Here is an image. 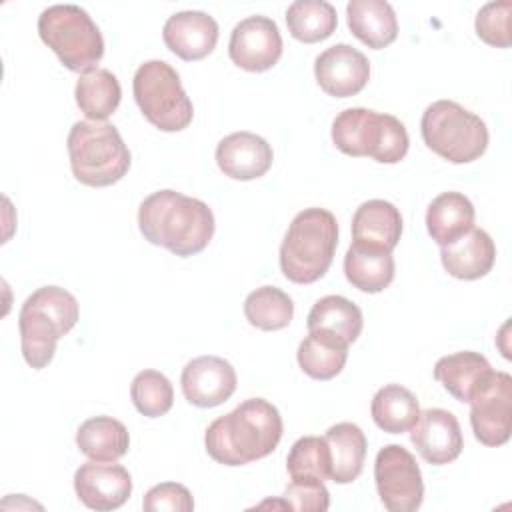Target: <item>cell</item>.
Instances as JSON below:
<instances>
[{"label": "cell", "mask_w": 512, "mask_h": 512, "mask_svg": "<svg viewBox=\"0 0 512 512\" xmlns=\"http://www.w3.org/2000/svg\"><path fill=\"white\" fill-rule=\"evenodd\" d=\"M138 228L150 244L188 258L210 244L216 222L206 202L176 190H158L142 200Z\"/></svg>", "instance_id": "obj_1"}, {"label": "cell", "mask_w": 512, "mask_h": 512, "mask_svg": "<svg viewBox=\"0 0 512 512\" xmlns=\"http://www.w3.org/2000/svg\"><path fill=\"white\" fill-rule=\"evenodd\" d=\"M66 148L72 174L84 186H112L130 170V150L118 128L110 122H74L66 138Z\"/></svg>", "instance_id": "obj_5"}, {"label": "cell", "mask_w": 512, "mask_h": 512, "mask_svg": "<svg viewBox=\"0 0 512 512\" xmlns=\"http://www.w3.org/2000/svg\"><path fill=\"white\" fill-rule=\"evenodd\" d=\"M348 348L350 344L332 334L308 330V336L298 344L296 360L306 376L314 380H332L342 372L348 360Z\"/></svg>", "instance_id": "obj_27"}, {"label": "cell", "mask_w": 512, "mask_h": 512, "mask_svg": "<svg viewBox=\"0 0 512 512\" xmlns=\"http://www.w3.org/2000/svg\"><path fill=\"white\" fill-rule=\"evenodd\" d=\"M132 92L144 118L162 132H180L194 118L192 100L184 92L178 72L164 60L140 64Z\"/></svg>", "instance_id": "obj_9"}, {"label": "cell", "mask_w": 512, "mask_h": 512, "mask_svg": "<svg viewBox=\"0 0 512 512\" xmlns=\"http://www.w3.org/2000/svg\"><path fill=\"white\" fill-rule=\"evenodd\" d=\"M76 446L90 460L116 462L128 452L130 434L120 420L112 416H94L80 424Z\"/></svg>", "instance_id": "obj_26"}, {"label": "cell", "mask_w": 512, "mask_h": 512, "mask_svg": "<svg viewBox=\"0 0 512 512\" xmlns=\"http://www.w3.org/2000/svg\"><path fill=\"white\" fill-rule=\"evenodd\" d=\"M290 482L328 480L330 478V448L326 438L302 436L298 438L286 458Z\"/></svg>", "instance_id": "obj_33"}, {"label": "cell", "mask_w": 512, "mask_h": 512, "mask_svg": "<svg viewBox=\"0 0 512 512\" xmlns=\"http://www.w3.org/2000/svg\"><path fill=\"white\" fill-rule=\"evenodd\" d=\"M318 86L334 98L356 96L370 80L368 58L350 44H334L314 60Z\"/></svg>", "instance_id": "obj_13"}, {"label": "cell", "mask_w": 512, "mask_h": 512, "mask_svg": "<svg viewBox=\"0 0 512 512\" xmlns=\"http://www.w3.org/2000/svg\"><path fill=\"white\" fill-rule=\"evenodd\" d=\"M394 256L388 250L352 242L344 256L346 280L360 292L376 294L388 288L394 280Z\"/></svg>", "instance_id": "obj_23"}, {"label": "cell", "mask_w": 512, "mask_h": 512, "mask_svg": "<svg viewBox=\"0 0 512 512\" xmlns=\"http://www.w3.org/2000/svg\"><path fill=\"white\" fill-rule=\"evenodd\" d=\"M78 300L60 286L34 290L18 312L20 346L26 364L34 370L46 368L56 352V342L78 322Z\"/></svg>", "instance_id": "obj_3"}, {"label": "cell", "mask_w": 512, "mask_h": 512, "mask_svg": "<svg viewBox=\"0 0 512 512\" xmlns=\"http://www.w3.org/2000/svg\"><path fill=\"white\" fill-rule=\"evenodd\" d=\"M130 398L142 416L158 418L172 408L174 388L162 372L142 370L130 384Z\"/></svg>", "instance_id": "obj_34"}, {"label": "cell", "mask_w": 512, "mask_h": 512, "mask_svg": "<svg viewBox=\"0 0 512 512\" xmlns=\"http://www.w3.org/2000/svg\"><path fill=\"white\" fill-rule=\"evenodd\" d=\"M244 316L258 330H282L292 322L294 302L276 286H260L246 296Z\"/></svg>", "instance_id": "obj_32"}, {"label": "cell", "mask_w": 512, "mask_h": 512, "mask_svg": "<svg viewBox=\"0 0 512 512\" xmlns=\"http://www.w3.org/2000/svg\"><path fill=\"white\" fill-rule=\"evenodd\" d=\"M332 142L354 158L370 156L380 164L400 162L410 146L406 126L392 114L346 108L332 122Z\"/></svg>", "instance_id": "obj_6"}, {"label": "cell", "mask_w": 512, "mask_h": 512, "mask_svg": "<svg viewBox=\"0 0 512 512\" xmlns=\"http://www.w3.org/2000/svg\"><path fill=\"white\" fill-rule=\"evenodd\" d=\"M338 246V222L326 208H304L298 212L280 246V270L294 284L320 280Z\"/></svg>", "instance_id": "obj_4"}, {"label": "cell", "mask_w": 512, "mask_h": 512, "mask_svg": "<svg viewBox=\"0 0 512 512\" xmlns=\"http://www.w3.org/2000/svg\"><path fill=\"white\" fill-rule=\"evenodd\" d=\"M372 420L388 434H402L414 426L420 416L418 398L400 384L382 386L372 398Z\"/></svg>", "instance_id": "obj_30"}, {"label": "cell", "mask_w": 512, "mask_h": 512, "mask_svg": "<svg viewBox=\"0 0 512 512\" xmlns=\"http://www.w3.org/2000/svg\"><path fill=\"white\" fill-rule=\"evenodd\" d=\"M492 372L494 370L490 362L480 352L472 350L442 356L434 364V378L444 386L450 396L466 404L488 382Z\"/></svg>", "instance_id": "obj_20"}, {"label": "cell", "mask_w": 512, "mask_h": 512, "mask_svg": "<svg viewBox=\"0 0 512 512\" xmlns=\"http://www.w3.org/2000/svg\"><path fill=\"white\" fill-rule=\"evenodd\" d=\"M420 132L424 144L452 164L474 162L488 148L486 122L454 100H436L426 106Z\"/></svg>", "instance_id": "obj_7"}, {"label": "cell", "mask_w": 512, "mask_h": 512, "mask_svg": "<svg viewBox=\"0 0 512 512\" xmlns=\"http://www.w3.org/2000/svg\"><path fill=\"white\" fill-rule=\"evenodd\" d=\"M402 236L400 210L386 200H366L352 216V242L392 252Z\"/></svg>", "instance_id": "obj_21"}, {"label": "cell", "mask_w": 512, "mask_h": 512, "mask_svg": "<svg viewBox=\"0 0 512 512\" xmlns=\"http://www.w3.org/2000/svg\"><path fill=\"white\" fill-rule=\"evenodd\" d=\"M272 160V146L246 130L224 136L216 146V164L232 180H256L270 170Z\"/></svg>", "instance_id": "obj_18"}, {"label": "cell", "mask_w": 512, "mask_h": 512, "mask_svg": "<svg viewBox=\"0 0 512 512\" xmlns=\"http://www.w3.org/2000/svg\"><path fill=\"white\" fill-rule=\"evenodd\" d=\"M286 26L304 44L322 42L338 26L336 8L326 0H296L286 10Z\"/></svg>", "instance_id": "obj_31"}, {"label": "cell", "mask_w": 512, "mask_h": 512, "mask_svg": "<svg viewBox=\"0 0 512 512\" xmlns=\"http://www.w3.org/2000/svg\"><path fill=\"white\" fill-rule=\"evenodd\" d=\"M410 442L416 446L418 454L434 466L454 462L464 448L458 418L444 408H428L420 412L410 428Z\"/></svg>", "instance_id": "obj_16"}, {"label": "cell", "mask_w": 512, "mask_h": 512, "mask_svg": "<svg viewBox=\"0 0 512 512\" xmlns=\"http://www.w3.org/2000/svg\"><path fill=\"white\" fill-rule=\"evenodd\" d=\"M330 448V480L336 484L354 482L366 458V436L360 426L352 422H338L324 434Z\"/></svg>", "instance_id": "obj_25"}, {"label": "cell", "mask_w": 512, "mask_h": 512, "mask_svg": "<svg viewBox=\"0 0 512 512\" xmlns=\"http://www.w3.org/2000/svg\"><path fill=\"white\" fill-rule=\"evenodd\" d=\"M284 500L290 510L300 512H326L330 506V492L320 480L290 482L284 490Z\"/></svg>", "instance_id": "obj_37"}, {"label": "cell", "mask_w": 512, "mask_h": 512, "mask_svg": "<svg viewBox=\"0 0 512 512\" xmlns=\"http://www.w3.org/2000/svg\"><path fill=\"white\" fill-rule=\"evenodd\" d=\"M440 260L450 276L458 280H478L492 270L496 246L486 230L474 226L462 238L442 246Z\"/></svg>", "instance_id": "obj_19"}, {"label": "cell", "mask_w": 512, "mask_h": 512, "mask_svg": "<svg viewBox=\"0 0 512 512\" xmlns=\"http://www.w3.org/2000/svg\"><path fill=\"white\" fill-rule=\"evenodd\" d=\"M306 326L308 330H320L344 340L346 344H352L362 332L364 318L362 310L352 300L330 294L312 306L306 318Z\"/></svg>", "instance_id": "obj_29"}, {"label": "cell", "mask_w": 512, "mask_h": 512, "mask_svg": "<svg viewBox=\"0 0 512 512\" xmlns=\"http://www.w3.org/2000/svg\"><path fill=\"white\" fill-rule=\"evenodd\" d=\"M230 60L246 72H266L282 56V36L268 16H248L240 20L228 42Z\"/></svg>", "instance_id": "obj_12"}, {"label": "cell", "mask_w": 512, "mask_h": 512, "mask_svg": "<svg viewBox=\"0 0 512 512\" xmlns=\"http://www.w3.org/2000/svg\"><path fill=\"white\" fill-rule=\"evenodd\" d=\"M236 384V370L220 356H198L184 366L180 376L184 398L198 408L220 406L234 394Z\"/></svg>", "instance_id": "obj_15"}, {"label": "cell", "mask_w": 512, "mask_h": 512, "mask_svg": "<svg viewBox=\"0 0 512 512\" xmlns=\"http://www.w3.org/2000/svg\"><path fill=\"white\" fill-rule=\"evenodd\" d=\"M282 432L278 408L264 398H248L208 426L204 444L218 464L244 466L272 454Z\"/></svg>", "instance_id": "obj_2"}, {"label": "cell", "mask_w": 512, "mask_h": 512, "mask_svg": "<svg viewBox=\"0 0 512 512\" xmlns=\"http://www.w3.org/2000/svg\"><path fill=\"white\" fill-rule=\"evenodd\" d=\"M40 40L72 72L96 68L104 56V38L90 14L76 4H54L38 16Z\"/></svg>", "instance_id": "obj_8"}, {"label": "cell", "mask_w": 512, "mask_h": 512, "mask_svg": "<svg viewBox=\"0 0 512 512\" xmlns=\"http://www.w3.org/2000/svg\"><path fill=\"white\" fill-rule=\"evenodd\" d=\"M142 508L146 512H192L194 498L190 490L178 482H162L152 486L142 500Z\"/></svg>", "instance_id": "obj_36"}, {"label": "cell", "mask_w": 512, "mask_h": 512, "mask_svg": "<svg viewBox=\"0 0 512 512\" xmlns=\"http://www.w3.org/2000/svg\"><path fill=\"white\" fill-rule=\"evenodd\" d=\"M470 404L474 438L484 446H502L512 432V376L494 370Z\"/></svg>", "instance_id": "obj_11"}, {"label": "cell", "mask_w": 512, "mask_h": 512, "mask_svg": "<svg viewBox=\"0 0 512 512\" xmlns=\"http://www.w3.org/2000/svg\"><path fill=\"white\" fill-rule=\"evenodd\" d=\"M510 0H498L484 4L476 14V34L482 42L496 46V48H508L512 44L510 34Z\"/></svg>", "instance_id": "obj_35"}, {"label": "cell", "mask_w": 512, "mask_h": 512, "mask_svg": "<svg viewBox=\"0 0 512 512\" xmlns=\"http://www.w3.org/2000/svg\"><path fill=\"white\" fill-rule=\"evenodd\" d=\"M378 496L390 512H414L424 500L422 472L416 458L400 444L384 446L374 460Z\"/></svg>", "instance_id": "obj_10"}, {"label": "cell", "mask_w": 512, "mask_h": 512, "mask_svg": "<svg viewBox=\"0 0 512 512\" xmlns=\"http://www.w3.org/2000/svg\"><path fill=\"white\" fill-rule=\"evenodd\" d=\"M476 210L462 192L438 194L426 210V228L432 240L442 248L462 238L474 228Z\"/></svg>", "instance_id": "obj_24"}, {"label": "cell", "mask_w": 512, "mask_h": 512, "mask_svg": "<svg viewBox=\"0 0 512 512\" xmlns=\"http://www.w3.org/2000/svg\"><path fill=\"white\" fill-rule=\"evenodd\" d=\"M74 490L80 502L98 512L120 508L132 494V476L122 464L90 460L74 472Z\"/></svg>", "instance_id": "obj_14"}, {"label": "cell", "mask_w": 512, "mask_h": 512, "mask_svg": "<svg viewBox=\"0 0 512 512\" xmlns=\"http://www.w3.org/2000/svg\"><path fill=\"white\" fill-rule=\"evenodd\" d=\"M346 20L350 32L372 50L390 46L398 36L396 12L386 0H350Z\"/></svg>", "instance_id": "obj_22"}, {"label": "cell", "mask_w": 512, "mask_h": 512, "mask_svg": "<svg viewBox=\"0 0 512 512\" xmlns=\"http://www.w3.org/2000/svg\"><path fill=\"white\" fill-rule=\"evenodd\" d=\"M162 40L166 48L186 62L212 54L218 44V22L200 10H182L164 22Z\"/></svg>", "instance_id": "obj_17"}, {"label": "cell", "mask_w": 512, "mask_h": 512, "mask_svg": "<svg viewBox=\"0 0 512 512\" xmlns=\"http://www.w3.org/2000/svg\"><path fill=\"white\" fill-rule=\"evenodd\" d=\"M76 104L88 120L106 122L110 114L116 112L122 88L118 78L106 68H90L80 74L74 88Z\"/></svg>", "instance_id": "obj_28"}]
</instances>
